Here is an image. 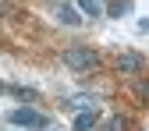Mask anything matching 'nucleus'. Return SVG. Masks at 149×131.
<instances>
[{
  "instance_id": "f03ea898",
  "label": "nucleus",
  "mask_w": 149,
  "mask_h": 131,
  "mask_svg": "<svg viewBox=\"0 0 149 131\" xmlns=\"http://www.w3.org/2000/svg\"><path fill=\"white\" fill-rule=\"evenodd\" d=\"M7 121H11L14 128H46V117H43V114H36V110H29V106L11 110V114H7Z\"/></svg>"
},
{
  "instance_id": "39448f33",
  "label": "nucleus",
  "mask_w": 149,
  "mask_h": 131,
  "mask_svg": "<svg viewBox=\"0 0 149 131\" xmlns=\"http://www.w3.org/2000/svg\"><path fill=\"white\" fill-rule=\"evenodd\" d=\"M57 21H64V25H78L82 18H78V11H74L71 4H64V0H61V4H57Z\"/></svg>"
},
{
  "instance_id": "7ed1b4c3",
  "label": "nucleus",
  "mask_w": 149,
  "mask_h": 131,
  "mask_svg": "<svg viewBox=\"0 0 149 131\" xmlns=\"http://www.w3.org/2000/svg\"><path fill=\"white\" fill-rule=\"evenodd\" d=\"M96 124H100L96 106H92V110H78V117H74V131H92Z\"/></svg>"
},
{
  "instance_id": "20e7f679",
  "label": "nucleus",
  "mask_w": 149,
  "mask_h": 131,
  "mask_svg": "<svg viewBox=\"0 0 149 131\" xmlns=\"http://www.w3.org/2000/svg\"><path fill=\"white\" fill-rule=\"evenodd\" d=\"M142 67V57H135V53H121V57H117V71L121 74H135Z\"/></svg>"
},
{
  "instance_id": "f257e3e1",
  "label": "nucleus",
  "mask_w": 149,
  "mask_h": 131,
  "mask_svg": "<svg viewBox=\"0 0 149 131\" xmlns=\"http://www.w3.org/2000/svg\"><path fill=\"white\" fill-rule=\"evenodd\" d=\"M64 64L71 71H92L96 67V53L89 46H71V50H64Z\"/></svg>"
},
{
  "instance_id": "423d86ee",
  "label": "nucleus",
  "mask_w": 149,
  "mask_h": 131,
  "mask_svg": "<svg viewBox=\"0 0 149 131\" xmlns=\"http://www.w3.org/2000/svg\"><path fill=\"white\" fill-rule=\"evenodd\" d=\"M128 11H132V4H128V0H114V4L107 7L110 18H121V14H128Z\"/></svg>"
},
{
  "instance_id": "1a4fd4ad",
  "label": "nucleus",
  "mask_w": 149,
  "mask_h": 131,
  "mask_svg": "<svg viewBox=\"0 0 149 131\" xmlns=\"http://www.w3.org/2000/svg\"><path fill=\"white\" fill-rule=\"evenodd\" d=\"M103 131H124V117H110L103 124Z\"/></svg>"
},
{
  "instance_id": "0eeeda50",
  "label": "nucleus",
  "mask_w": 149,
  "mask_h": 131,
  "mask_svg": "<svg viewBox=\"0 0 149 131\" xmlns=\"http://www.w3.org/2000/svg\"><path fill=\"white\" fill-rule=\"evenodd\" d=\"M68 106H71V110H92V106H96V99H92V96H74Z\"/></svg>"
},
{
  "instance_id": "6e6552de",
  "label": "nucleus",
  "mask_w": 149,
  "mask_h": 131,
  "mask_svg": "<svg viewBox=\"0 0 149 131\" xmlns=\"http://www.w3.org/2000/svg\"><path fill=\"white\" fill-rule=\"evenodd\" d=\"M78 7H82V14L96 18V14H100V0H78Z\"/></svg>"
}]
</instances>
